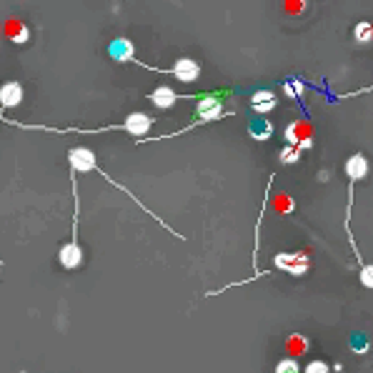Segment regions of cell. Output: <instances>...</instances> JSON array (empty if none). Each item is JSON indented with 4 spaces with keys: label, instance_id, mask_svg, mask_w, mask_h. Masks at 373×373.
<instances>
[{
    "label": "cell",
    "instance_id": "obj_6",
    "mask_svg": "<svg viewBox=\"0 0 373 373\" xmlns=\"http://www.w3.org/2000/svg\"><path fill=\"white\" fill-rule=\"evenodd\" d=\"M353 181H349V208H346V221H343V226H346V233H349V243L351 248H353L356 253V261H358V265H361V283L366 286V288H373V263H368L366 258L361 256V251H358V246H356V238H353V231H351V208H353Z\"/></svg>",
    "mask_w": 373,
    "mask_h": 373
},
{
    "label": "cell",
    "instance_id": "obj_13",
    "mask_svg": "<svg viewBox=\"0 0 373 373\" xmlns=\"http://www.w3.org/2000/svg\"><path fill=\"white\" fill-rule=\"evenodd\" d=\"M6 31H8V36L13 38V43H20V45H23V43H28V38H31V31H28V28H25L18 18H8Z\"/></svg>",
    "mask_w": 373,
    "mask_h": 373
},
{
    "label": "cell",
    "instance_id": "obj_18",
    "mask_svg": "<svg viewBox=\"0 0 373 373\" xmlns=\"http://www.w3.org/2000/svg\"><path fill=\"white\" fill-rule=\"evenodd\" d=\"M371 91H373V85H366V88H358V91H353V93H341V96H338V101H346V98L363 96V93H371Z\"/></svg>",
    "mask_w": 373,
    "mask_h": 373
},
{
    "label": "cell",
    "instance_id": "obj_2",
    "mask_svg": "<svg viewBox=\"0 0 373 373\" xmlns=\"http://www.w3.org/2000/svg\"><path fill=\"white\" fill-rule=\"evenodd\" d=\"M68 166H71V170H73V173H91V170H96V173H101V175H103V181H108L110 186H115V188H118V191H123V193H126V196L133 200V203H138L140 208H143V211L148 213V216H153V221H158V223H161V226H163V228H166V231H170V233H173L175 238H178V241H186V238H183L181 233H175V231L170 228L168 223H166V221H161V216H156V213H153L151 208H145V205H143V200H138V198H136V196H133V191H128L126 186H121V183H118V181H113V175H108V173H105V170H101V168H98V163H96V153H93L91 148H83V145H78V148H71V151H68Z\"/></svg>",
    "mask_w": 373,
    "mask_h": 373
},
{
    "label": "cell",
    "instance_id": "obj_1",
    "mask_svg": "<svg viewBox=\"0 0 373 373\" xmlns=\"http://www.w3.org/2000/svg\"><path fill=\"white\" fill-rule=\"evenodd\" d=\"M233 88H223V91H205V93H198V103H196V121L191 123V126L181 128V131L175 133H166V136H158V138H151V140H168V138H178V136H183V133L193 131V128L198 126H205V123H213V121H221V118H226V115H231L228 110L223 108V98L233 96ZM151 140H136V143H151Z\"/></svg>",
    "mask_w": 373,
    "mask_h": 373
},
{
    "label": "cell",
    "instance_id": "obj_8",
    "mask_svg": "<svg viewBox=\"0 0 373 373\" xmlns=\"http://www.w3.org/2000/svg\"><path fill=\"white\" fill-rule=\"evenodd\" d=\"M23 101V85L18 80H8L0 85V123L6 121V110L15 108Z\"/></svg>",
    "mask_w": 373,
    "mask_h": 373
},
{
    "label": "cell",
    "instance_id": "obj_3",
    "mask_svg": "<svg viewBox=\"0 0 373 373\" xmlns=\"http://www.w3.org/2000/svg\"><path fill=\"white\" fill-rule=\"evenodd\" d=\"M15 128H25V131H50V133H83V136H91V133H108V131H126L133 138H143L148 136V131L153 128V118L148 113H131L126 115L123 123H115V126H103V128H93V131H85V128H53V126H28V123H18V121H6Z\"/></svg>",
    "mask_w": 373,
    "mask_h": 373
},
{
    "label": "cell",
    "instance_id": "obj_10",
    "mask_svg": "<svg viewBox=\"0 0 373 373\" xmlns=\"http://www.w3.org/2000/svg\"><path fill=\"white\" fill-rule=\"evenodd\" d=\"M368 158L363 156V153H353V156L346 158V166H343V170H346V178L353 183H358L361 178H366L368 175Z\"/></svg>",
    "mask_w": 373,
    "mask_h": 373
},
{
    "label": "cell",
    "instance_id": "obj_12",
    "mask_svg": "<svg viewBox=\"0 0 373 373\" xmlns=\"http://www.w3.org/2000/svg\"><path fill=\"white\" fill-rule=\"evenodd\" d=\"M278 105V98L273 91H265V88H261V91H256L251 96V108L253 113H258V115H268L273 113Z\"/></svg>",
    "mask_w": 373,
    "mask_h": 373
},
{
    "label": "cell",
    "instance_id": "obj_17",
    "mask_svg": "<svg viewBox=\"0 0 373 373\" xmlns=\"http://www.w3.org/2000/svg\"><path fill=\"white\" fill-rule=\"evenodd\" d=\"M303 373H331V366H328L326 361H319V358H313V361L306 363Z\"/></svg>",
    "mask_w": 373,
    "mask_h": 373
},
{
    "label": "cell",
    "instance_id": "obj_19",
    "mask_svg": "<svg viewBox=\"0 0 373 373\" xmlns=\"http://www.w3.org/2000/svg\"><path fill=\"white\" fill-rule=\"evenodd\" d=\"M0 268H3V263H0Z\"/></svg>",
    "mask_w": 373,
    "mask_h": 373
},
{
    "label": "cell",
    "instance_id": "obj_7",
    "mask_svg": "<svg viewBox=\"0 0 373 373\" xmlns=\"http://www.w3.org/2000/svg\"><path fill=\"white\" fill-rule=\"evenodd\" d=\"M273 268L288 273V276H303L311 268V256L306 251L301 253H276L273 256Z\"/></svg>",
    "mask_w": 373,
    "mask_h": 373
},
{
    "label": "cell",
    "instance_id": "obj_11",
    "mask_svg": "<svg viewBox=\"0 0 373 373\" xmlns=\"http://www.w3.org/2000/svg\"><path fill=\"white\" fill-rule=\"evenodd\" d=\"M145 101H151L156 108L166 110V108H173L175 101H181V93H175L170 85H158L156 91H151L145 96Z\"/></svg>",
    "mask_w": 373,
    "mask_h": 373
},
{
    "label": "cell",
    "instance_id": "obj_4",
    "mask_svg": "<svg viewBox=\"0 0 373 373\" xmlns=\"http://www.w3.org/2000/svg\"><path fill=\"white\" fill-rule=\"evenodd\" d=\"M71 183H73V205H75V213H73V238L61 246L58 251V261L66 271H75L83 265V248L78 241V218H80V196H78V181H75V173L71 170Z\"/></svg>",
    "mask_w": 373,
    "mask_h": 373
},
{
    "label": "cell",
    "instance_id": "obj_16",
    "mask_svg": "<svg viewBox=\"0 0 373 373\" xmlns=\"http://www.w3.org/2000/svg\"><path fill=\"white\" fill-rule=\"evenodd\" d=\"M273 373H301V363L295 358H281L273 368Z\"/></svg>",
    "mask_w": 373,
    "mask_h": 373
},
{
    "label": "cell",
    "instance_id": "obj_15",
    "mask_svg": "<svg viewBox=\"0 0 373 373\" xmlns=\"http://www.w3.org/2000/svg\"><path fill=\"white\" fill-rule=\"evenodd\" d=\"M353 38L358 43H371L373 41V25L368 23V20H363V23H358L353 28Z\"/></svg>",
    "mask_w": 373,
    "mask_h": 373
},
{
    "label": "cell",
    "instance_id": "obj_14",
    "mask_svg": "<svg viewBox=\"0 0 373 373\" xmlns=\"http://www.w3.org/2000/svg\"><path fill=\"white\" fill-rule=\"evenodd\" d=\"M273 123H268V121H263V126L261 128H253V126H248V133H251V138L253 140H268L273 136Z\"/></svg>",
    "mask_w": 373,
    "mask_h": 373
},
{
    "label": "cell",
    "instance_id": "obj_9",
    "mask_svg": "<svg viewBox=\"0 0 373 373\" xmlns=\"http://www.w3.org/2000/svg\"><path fill=\"white\" fill-rule=\"evenodd\" d=\"M108 55L115 63H133L136 61V45H133V41L121 36L108 45Z\"/></svg>",
    "mask_w": 373,
    "mask_h": 373
},
{
    "label": "cell",
    "instance_id": "obj_5",
    "mask_svg": "<svg viewBox=\"0 0 373 373\" xmlns=\"http://www.w3.org/2000/svg\"><path fill=\"white\" fill-rule=\"evenodd\" d=\"M133 66H140V68H145V71L161 73V75H173V78H175V80H181V83H196V80L200 78V63H198V61H193V58H188V55L178 58V61H175L170 68L148 66V63L138 61V58L133 61Z\"/></svg>",
    "mask_w": 373,
    "mask_h": 373
}]
</instances>
